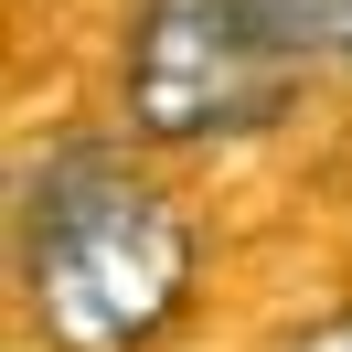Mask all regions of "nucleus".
<instances>
[{
    "mask_svg": "<svg viewBox=\"0 0 352 352\" xmlns=\"http://www.w3.org/2000/svg\"><path fill=\"white\" fill-rule=\"evenodd\" d=\"M22 288L54 352H139L192 288V235L107 150H54L22 203Z\"/></svg>",
    "mask_w": 352,
    "mask_h": 352,
    "instance_id": "nucleus-1",
    "label": "nucleus"
},
{
    "mask_svg": "<svg viewBox=\"0 0 352 352\" xmlns=\"http://www.w3.org/2000/svg\"><path fill=\"white\" fill-rule=\"evenodd\" d=\"M288 43L256 22V0H139L129 32V118L150 139H235L278 118Z\"/></svg>",
    "mask_w": 352,
    "mask_h": 352,
    "instance_id": "nucleus-2",
    "label": "nucleus"
},
{
    "mask_svg": "<svg viewBox=\"0 0 352 352\" xmlns=\"http://www.w3.org/2000/svg\"><path fill=\"white\" fill-rule=\"evenodd\" d=\"M256 22L288 54H320V43H352V0H256Z\"/></svg>",
    "mask_w": 352,
    "mask_h": 352,
    "instance_id": "nucleus-3",
    "label": "nucleus"
},
{
    "mask_svg": "<svg viewBox=\"0 0 352 352\" xmlns=\"http://www.w3.org/2000/svg\"><path fill=\"white\" fill-rule=\"evenodd\" d=\"M299 352H352V309H342V320H320V331H299Z\"/></svg>",
    "mask_w": 352,
    "mask_h": 352,
    "instance_id": "nucleus-4",
    "label": "nucleus"
}]
</instances>
